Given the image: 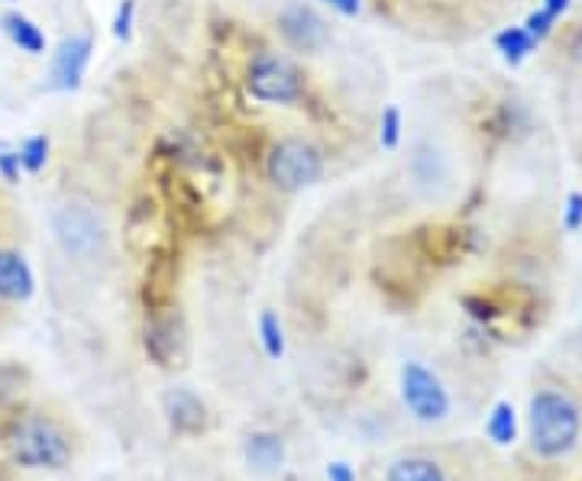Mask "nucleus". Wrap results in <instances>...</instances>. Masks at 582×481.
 Here are the masks:
<instances>
[{
  "mask_svg": "<svg viewBox=\"0 0 582 481\" xmlns=\"http://www.w3.org/2000/svg\"><path fill=\"white\" fill-rule=\"evenodd\" d=\"M327 479L330 481H356V475H353V469H349L347 462H334V465L327 469Z\"/></svg>",
  "mask_w": 582,
  "mask_h": 481,
  "instance_id": "393cba45",
  "label": "nucleus"
},
{
  "mask_svg": "<svg viewBox=\"0 0 582 481\" xmlns=\"http://www.w3.org/2000/svg\"><path fill=\"white\" fill-rule=\"evenodd\" d=\"M146 352L159 366H182L185 356V336L175 317H155L146 324Z\"/></svg>",
  "mask_w": 582,
  "mask_h": 481,
  "instance_id": "1a4fd4ad",
  "label": "nucleus"
},
{
  "mask_svg": "<svg viewBox=\"0 0 582 481\" xmlns=\"http://www.w3.org/2000/svg\"><path fill=\"white\" fill-rule=\"evenodd\" d=\"M570 3H573V0H543V10H547V13H553V17L560 20V17L570 10Z\"/></svg>",
  "mask_w": 582,
  "mask_h": 481,
  "instance_id": "a878e982",
  "label": "nucleus"
},
{
  "mask_svg": "<svg viewBox=\"0 0 582 481\" xmlns=\"http://www.w3.org/2000/svg\"><path fill=\"white\" fill-rule=\"evenodd\" d=\"M52 229L59 246L75 259H91L94 253L104 249V239H108L101 214L91 211L88 204H62L52 214Z\"/></svg>",
  "mask_w": 582,
  "mask_h": 481,
  "instance_id": "39448f33",
  "label": "nucleus"
},
{
  "mask_svg": "<svg viewBox=\"0 0 582 481\" xmlns=\"http://www.w3.org/2000/svg\"><path fill=\"white\" fill-rule=\"evenodd\" d=\"M496 49L502 52V59L508 65H521L538 49V39L531 37L524 27H504L502 33L496 37Z\"/></svg>",
  "mask_w": 582,
  "mask_h": 481,
  "instance_id": "4468645a",
  "label": "nucleus"
},
{
  "mask_svg": "<svg viewBox=\"0 0 582 481\" xmlns=\"http://www.w3.org/2000/svg\"><path fill=\"white\" fill-rule=\"evenodd\" d=\"M524 30L531 33V37L543 42V39L550 37L553 30H557V17L553 13H547V10H534V13H528V20H524Z\"/></svg>",
  "mask_w": 582,
  "mask_h": 481,
  "instance_id": "4be33fe9",
  "label": "nucleus"
},
{
  "mask_svg": "<svg viewBox=\"0 0 582 481\" xmlns=\"http://www.w3.org/2000/svg\"><path fill=\"white\" fill-rule=\"evenodd\" d=\"M379 143H382V149H398V143H401V111L398 108H386L382 111Z\"/></svg>",
  "mask_w": 582,
  "mask_h": 481,
  "instance_id": "6ab92c4d",
  "label": "nucleus"
},
{
  "mask_svg": "<svg viewBox=\"0 0 582 481\" xmlns=\"http://www.w3.org/2000/svg\"><path fill=\"white\" fill-rule=\"evenodd\" d=\"M33 291H37V278H33L30 262L20 253L0 249V300L23 304L33 297Z\"/></svg>",
  "mask_w": 582,
  "mask_h": 481,
  "instance_id": "9d476101",
  "label": "nucleus"
},
{
  "mask_svg": "<svg viewBox=\"0 0 582 481\" xmlns=\"http://www.w3.org/2000/svg\"><path fill=\"white\" fill-rule=\"evenodd\" d=\"M246 91L263 104H295L305 98V74L278 52H259L246 69Z\"/></svg>",
  "mask_w": 582,
  "mask_h": 481,
  "instance_id": "f03ea898",
  "label": "nucleus"
},
{
  "mask_svg": "<svg viewBox=\"0 0 582 481\" xmlns=\"http://www.w3.org/2000/svg\"><path fill=\"white\" fill-rule=\"evenodd\" d=\"M278 33H282V39L292 49H298V52H317L330 39V30H327L324 17L314 7H305V3H292L288 10H282Z\"/></svg>",
  "mask_w": 582,
  "mask_h": 481,
  "instance_id": "0eeeda50",
  "label": "nucleus"
},
{
  "mask_svg": "<svg viewBox=\"0 0 582 481\" xmlns=\"http://www.w3.org/2000/svg\"><path fill=\"white\" fill-rule=\"evenodd\" d=\"M133 20H136V0H123L114 13V37L120 42L133 39Z\"/></svg>",
  "mask_w": 582,
  "mask_h": 481,
  "instance_id": "aec40b11",
  "label": "nucleus"
},
{
  "mask_svg": "<svg viewBox=\"0 0 582 481\" xmlns=\"http://www.w3.org/2000/svg\"><path fill=\"white\" fill-rule=\"evenodd\" d=\"M563 229L570 233H580L582 229V191H573L566 197V207H563Z\"/></svg>",
  "mask_w": 582,
  "mask_h": 481,
  "instance_id": "5701e85b",
  "label": "nucleus"
},
{
  "mask_svg": "<svg viewBox=\"0 0 582 481\" xmlns=\"http://www.w3.org/2000/svg\"><path fill=\"white\" fill-rule=\"evenodd\" d=\"M246 462L256 472H275L285 462V446L275 433H256L246 440Z\"/></svg>",
  "mask_w": 582,
  "mask_h": 481,
  "instance_id": "ddd939ff",
  "label": "nucleus"
},
{
  "mask_svg": "<svg viewBox=\"0 0 582 481\" xmlns=\"http://www.w3.org/2000/svg\"><path fill=\"white\" fill-rule=\"evenodd\" d=\"M91 52H94V42L88 33H72L59 42V49L52 52V88L55 91H78L84 72H88V62H91Z\"/></svg>",
  "mask_w": 582,
  "mask_h": 481,
  "instance_id": "6e6552de",
  "label": "nucleus"
},
{
  "mask_svg": "<svg viewBox=\"0 0 582 481\" xmlns=\"http://www.w3.org/2000/svg\"><path fill=\"white\" fill-rule=\"evenodd\" d=\"M570 59H573L576 65H582V27L573 33V39H570Z\"/></svg>",
  "mask_w": 582,
  "mask_h": 481,
  "instance_id": "bb28decb",
  "label": "nucleus"
},
{
  "mask_svg": "<svg viewBox=\"0 0 582 481\" xmlns=\"http://www.w3.org/2000/svg\"><path fill=\"white\" fill-rule=\"evenodd\" d=\"M165 410H169L172 427L182 430V433H194V430L204 427V405L185 388H175V391L165 395Z\"/></svg>",
  "mask_w": 582,
  "mask_h": 481,
  "instance_id": "9b49d317",
  "label": "nucleus"
},
{
  "mask_svg": "<svg viewBox=\"0 0 582 481\" xmlns=\"http://www.w3.org/2000/svg\"><path fill=\"white\" fill-rule=\"evenodd\" d=\"M266 175L278 191H302V187L320 182L324 155H320V149L308 140H302V136H285L269 149Z\"/></svg>",
  "mask_w": 582,
  "mask_h": 481,
  "instance_id": "7ed1b4c3",
  "label": "nucleus"
},
{
  "mask_svg": "<svg viewBox=\"0 0 582 481\" xmlns=\"http://www.w3.org/2000/svg\"><path fill=\"white\" fill-rule=\"evenodd\" d=\"M401 401L421 423H440L450 413L447 388L421 362H405V369H401Z\"/></svg>",
  "mask_w": 582,
  "mask_h": 481,
  "instance_id": "423d86ee",
  "label": "nucleus"
},
{
  "mask_svg": "<svg viewBox=\"0 0 582 481\" xmlns=\"http://www.w3.org/2000/svg\"><path fill=\"white\" fill-rule=\"evenodd\" d=\"M10 452L20 465L27 469H62L69 462V440L65 433L49 423V420H23L13 433H10Z\"/></svg>",
  "mask_w": 582,
  "mask_h": 481,
  "instance_id": "20e7f679",
  "label": "nucleus"
},
{
  "mask_svg": "<svg viewBox=\"0 0 582 481\" xmlns=\"http://www.w3.org/2000/svg\"><path fill=\"white\" fill-rule=\"evenodd\" d=\"M486 433H489L492 443H514V437H518V420H514V408H511L508 401H499V405H496L489 423H486Z\"/></svg>",
  "mask_w": 582,
  "mask_h": 481,
  "instance_id": "dca6fc26",
  "label": "nucleus"
},
{
  "mask_svg": "<svg viewBox=\"0 0 582 481\" xmlns=\"http://www.w3.org/2000/svg\"><path fill=\"white\" fill-rule=\"evenodd\" d=\"M0 23H3V33L10 37V42H13L20 52H30V55H42V52H45V37H42V30H39L30 17H23V13L13 10V13H7Z\"/></svg>",
  "mask_w": 582,
  "mask_h": 481,
  "instance_id": "f8f14e48",
  "label": "nucleus"
},
{
  "mask_svg": "<svg viewBox=\"0 0 582 481\" xmlns=\"http://www.w3.org/2000/svg\"><path fill=\"white\" fill-rule=\"evenodd\" d=\"M386 481H447L440 465L430 459H401L388 469Z\"/></svg>",
  "mask_w": 582,
  "mask_h": 481,
  "instance_id": "2eb2a0df",
  "label": "nucleus"
},
{
  "mask_svg": "<svg viewBox=\"0 0 582 481\" xmlns=\"http://www.w3.org/2000/svg\"><path fill=\"white\" fill-rule=\"evenodd\" d=\"M45 162H49V140L45 136H30L23 146H20V165L27 168V172H42L45 168Z\"/></svg>",
  "mask_w": 582,
  "mask_h": 481,
  "instance_id": "a211bd4d",
  "label": "nucleus"
},
{
  "mask_svg": "<svg viewBox=\"0 0 582 481\" xmlns=\"http://www.w3.org/2000/svg\"><path fill=\"white\" fill-rule=\"evenodd\" d=\"M531 446L543 459H560L580 443L582 413L573 398L560 391H541L531 401Z\"/></svg>",
  "mask_w": 582,
  "mask_h": 481,
  "instance_id": "f257e3e1",
  "label": "nucleus"
},
{
  "mask_svg": "<svg viewBox=\"0 0 582 481\" xmlns=\"http://www.w3.org/2000/svg\"><path fill=\"white\" fill-rule=\"evenodd\" d=\"M20 149H13L10 143H3L0 140V178L3 182H10V185H17L20 182Z\"/></svg>",
  "mask_w": 582,
  "mask_h": 481,
  "instance_id": "412c9836",
  "label": "nucleus"
},
{
  "mask_svg": "<svg viewBox=\"0 0 582 481\" xmlns=\"http://www.w3.org/2000/svg\"><path fill=\"white\" fill-rule=\"evenodd\" d=\"M259 336H263V349L269 359H282L285 356V336H282V324L272 310H263L259 317Z\"/></svg>",
  "mask_w": 582,
  "mask_h": 481,
  "instance_id": "f3484780",
  "label": "nucleus"
},
{
  "mask_svg": "<svg viewBox=\"0 0 582 481\" xmlns=\"http://www.w3.org/2000/svg\"><path fill=\"white\" fill-rule=\"evenodd\" d=\"M330 10H337L340 17H359V10H363V0H324Z\"/></svg>",
  "mask_w": 582,
  "mask_h": 481,
  "instance_id": "b1692460",
  "label": "nucleus"
}]
</instances>
